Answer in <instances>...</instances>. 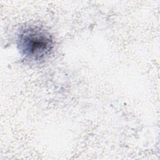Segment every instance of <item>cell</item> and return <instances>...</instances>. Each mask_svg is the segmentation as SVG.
<instances>
[{
    "label": "cell",
    "instance_id": "cell-1",
    "mask_svg": "<svg viewBox=\"0 0 160 160\" xmlns=\"http://www.w3.org/2000/svg\"><path fill=\"white\" fill-rule=\"evenodd\" d=\"M16 44L20 54L26 59L41 62L52 52L54 41L52 36L45 29L30 25L19 30Z\"/></svg>",
    "mask_w": 160,
    "mask_h": 160
}]
</instances>
